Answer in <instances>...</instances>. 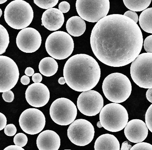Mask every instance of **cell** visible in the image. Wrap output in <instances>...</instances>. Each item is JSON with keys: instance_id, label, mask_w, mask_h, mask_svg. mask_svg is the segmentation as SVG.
<instances>
[{"instance_id": "cell-40", "label": "cell", "mask_w": 152, "mask_h": 150, "mask_svg": "<svg viewBox=\"0 0 152 150\" xmlns=\"http://www.w3.org/2000/svg\"><path fill=\"white\" fill-rule=\"evenodd\" d=\"M146 96L148 101L152 103V88L148 89L146 92Z\"/></svg>"}, {"instance_id": "cell-32", "label": "cell", "mask_w": 152, "mask_h": 150, "mask_svg": "<svg viewBox=\"0 0 152 150\" xmlns=\"http://www.w3.org/2000/svg\"><path fill=\"white\" fill-rule=\"evenodd\" d=\"M58 8L63 13H67L70 10V5L68 2L64 1L60 3Z\"/></svg>"}, {"instance_id": "cell-11", "label": "cell", "mask_w": 152, "mask_h": 150, "mask_svg": "<svg viewBox=\"0 0 152 150\" xmlns=\"http://www.w3.org/2000/svg\"><path fill=\"white\" fill-rule=\"evenodd\" d=\"M19 76V68L15 62L8 56L0 55V92L13 89Z\"/></svg>"}, {"instance_id": "cell-3", "label": "cell", "mask_w": 152, "mask_h": 150, "mask_svg": "<svg viewBox=\"0 0 152 150\" xmlns=\"http://www.w3.org/2000/svg\"><path fill=\"white\" fill-rule=\"evenodd\" d=\"M103 92L106 98L115 103L125 101L131 95L132 85L127 76L114 73L106 77L102 84Z\"/></svg>"}, {"instance_id": "cell-18", "label": "cell", "mask_w": 152, "mask_h": 150, "mask_svg": "<svg viewBox=\"0 0 152 150\" xmlns=\"http://www.w3.org/2000/svg\"><path fill=\"white\" fill-rule=\"evenodd\" d=\"M37 145L39 150H58L61 146V139L55 132L46 130L38 136Z\"/></svg>"}, {"instance_id": "cell-27", "label": "cell", "mask_w": 152, "mask_h": 150, "mask_svg": "<svg viewBox=\"0 0 152 150\" xmlns=\"http://www.w3.org/2000/svg\"><path fill=\"white\" fill-rule=\"evenodd\" d=\"M145 124L149 130L152 133V104L146 111L145 115Z\"/></svg>"}, {"instance_id": "cell-35", "label": "cell", "mask_w": 152, "mask_h": 150, "mask_svg": "<svg viewBox=\"0 0 152 150\" xmlns=\"http://www.w3.org/2000/svg\"><path fill=\"white\" fill-rule=\"evenodd\" d=\"M32 79L34 83H40L42 81V77L40 74L35 73L32 75Z\"/></svg>"}, {"instance_id": "cell-39", "label": "cell", "mask_w": 152, "mask_h": 150, "mask_svg": "<svg viewBox=\"0 0 152 150\" xmlns=\"http://www.w3.org/2000/svg\"><path fill=\"white\" fill-rule=\"evenodd\" d=\"M34 70L32 68H31V67H28V68H26V70H25V74L27 75V76H29V77L32 76V75L34 74Z\"/></svg>"}, {"instance_id": "cell-25", "label": "cell", "mask_w": 152, "mask_h": 150, "mask_svg": "<svg viewBox=\"0 0 152 150\" xmlns=\"http://www.w3.org/2000/svg\"><path fill=\"white\" fill-rule=\"evenodd\" d=\"M58 1L59 0H34L36 5L45 9L53 8L57 4Z\"/></svg>"}, {"instance_id": "cell-7", "label": "cell", "mask_w": 152, "mask_h": 150, "mask_svg": "<svg viewBox=\"0 0 152 150\" xmlns=\"http://www.w3.org/2000/svg\"><path fill=\"white\" fill-rule=\"evenodd\" d=\"M152 53H143L132 62L130 74L133 81L140 88H152Z\"/></svg>"}, {"instance_id": "cell-9", "label": "cell", "mask_w": 152, "mask_h": 150, "mask_svg": "<svg viewBox=\"0 0 152 150\" xmlns=\"http://www.w3.org/2000/svg\"><path fill=\"white\" fill-rule=\"evenodd\" d=\"M50 114L52 119L56 123L68 125L75 120L77 109L75 103L69 99L58 98L52 103Z\"/></svg>"}, {"instance_id": "cell-14", "label": "cell", "mask_w": 152, "mask_h": 150, "mask_svg": "<svg viewBox=\"0 0 152 150\" xmlns=\"http://www.w3.org/2000/svg\"><path fill=\"white\" fill-rule=\"evenodd\" d=\"M16 43L21 51L25 53H33L40 47L41 35L36 29L27 27L19 32L16 37Z\"/></svg>"}, {"instance_id": "cell-8", "label": "cell", "mask_w": 152, "mask_h": 150, "mask_svg": "<svg viewBox=\"0 0 152 150\" xmlns=\"http://www.w3.org/2000/svg\"><path fill=\"white\" fill-rule=\"evenodd\" d=\"M76 9L77 13L83 20L97 22L109 13L110 0H76Z\"/></svg>"}, {"instance_id": "cell-30", "label": "cell", "mask_w": 152, "mask_h": 150, "mask_svg": "<svg viewBox=\"0 0 152 150\" xmlns=\"http://www.w3.org/2000/svg\"><path fill=\"white\" fill-rule=\"evenodd\" d=\"M144 47L146 52L152 53V35L148 36L145 40Z\"/></svg>"}, {"instance_id": "cell-13", "label": "cell", "mask_w": 152, "mask_h": 150, "mask_svg": "<svg viewBox=\"0 0 152 150\" xmlns=\"http://www.w3.org/2000/svg\"><path fill=\"white\" fill-rule=\"evenodd\" d=\"M77 107L81 113L91 117L97 115L104 106L102 96L95 90L82 92L77 99Z\"/></svg>"}, {"instance_id": "cell-19", "label": "cell", "mask_w": 152, "mask_h": 150, "mask_svg": "<svg viewBox=\"0 0 152 150\" xmlns=\"http://www.w3.org/2000/svg\"><path fill=\"white\" fill-rule=\"evenodd\" d=\"M94 150H120V143L116 137L112 134H103L96 140Z\"/></svg>"}, {"instance_id": "cell-33", "label": "cell", "mask_w": 152, "mask_h": 150, "mask_svg": "<svg viewBox=\"0 0 152 150\" xmlns=\"http://www.w3.org/2000/svg\"><path fill=\"white\" fill-rule=\"evenodd\" d=\"M124 15L128 18H130L134 21L135 23H137L138 21V14L135 12L132 11H127L124 14Z\"/></svg>"}, {"instance_id": "cell-26", "label": "cell", "mask_w": 152, "mask_h": 150, "mask_svg": "<svg viewBox=\"0 0 152 150\" xmlns=\"http://www.w3.org/2000/svg\"><path fill=\"white\" fill-rule=\"evenodd\" d=\"M14 143L15 145L23 147L28 143V138L27 136L23 133H19L15 135L14 138Z\"/></svg>"}, {"instance_id": "cell-44", "label": "cell", "mask_w": 152, "mask_h": 150, "mask_svg": "<svg viewBox=\"0 0 152 150\" xmlns=\"http://www.w3.org/2000/svg\"><path fill=\"white\" fill-rule=\"evenodd\" d=\"M2 15V11L1 9H0V18L1 16Z\"/></svg>"}, {"instance_id": "cell-17", "label": "cell", "mask_w": 152, "mask_h": 150, "mask_svg": "<svg viewBox=\"0 0 152 150\" xmlns=\"http://www.w3.org/2000/svg\"><path fill=\"white\" fill-rule=\"evenodd\" d=\"M64 22L63 13L56 8L48 9L43 13L42 24L50 31H56L62 27Z\"/></svg>"}, {"instance_id": "cell-20", "label": "cell", "mask_w": 152, "mask_h": 150, "mask_svg": "<svg viewBox=\"0 0 152 150\" xmlns=\"http://www.w3.org/2000/svg\"><path fill=\"white\" fill-rule=\"evenodd\" d=\"M68 33L74 37H80L84 33L86 24L80 16H74L69 18L66 23Z\"/></svg>"}, {"instance_id": "cell-24", "label": "cell", "mask_w": 152, "mask_h": 150, "mask_svg": "<svg viewBox=\"0 0 152 150\" xmlns=\"http://www.w3.org/2000/svg\"><path fill=\"white\" fill-rule=\"evenodd\" d=\"M10 44V36L6 28L0 24V55L6 51Z\"/></svg>"}, {"instance_id": "cell-2", "label": "cell", "mask_w": 152, "mask_h": 150, "mask_svg": "<svg viewBox=\"0 0 152 150\" xmlns=\"http://www.w3.org/2000/svg\"><path fill=\"white\" fill-rule=\"evenodd\" d=\"M67 85L78 92L91 90L101 78V69L97 61L87 54H76L66 62L63 70Z\"/></svg>"}, {"instance_id": "cell-36", "label": "cell", "mask_w": 152, "mask_h": 150, "mask_svg": "<svg viewBox=\"0 0 152 150\" xmlns=\"http://www.w3.org/2000/svg\"><path fill=\"white\" fill-rule=\"evenodd\" d=\"M21 82L23 85H28L30 82V79L27 75H23L21 78Z\"/></svg>"}, {"instance_id": "cell-28", "label": "cell", "mask_w": 152, "mask_h": 150, "mask_svg": "<svg viewBox=\"0 0 152 150\" xmlns=\"http://www.w3.org/2000/svg\"><path fill=\"white\" fill-rule=\"evenodd\" d=\"M131 150H152V145L145 142H139L132 147Z\"/></svg>"}, {"instance_id": "cell-41", "label": "cell", "mask_w": 152, "mask_h": 150, "mask_svg": "<svg viewBox=\"0 0 152 150\" xmlns=\"http://www.w3.org/2000/svg\"><path fill=\"white\" fill-rule=\"evenodd\" d=\"M58 82H59L60 84H62V85L65 84L66 82H65L64 77H61V78H60L59 80H58Z\"/></svg>"}, {"instance_id": "cell-42", "label": "cell", "mask_w": 152, "mask_h": 150, "mask_svg": "<svg viewBox=\"0 0 152 150\" xmlns=\"http://www.w3.org/2000/svg\"><path fill=\"white\" fill-rule=\"evenodd\" d=\"M97 126L98 127V128H101L102 127V125H101V123H100V122H98L97 123Z\"/></svg>"}, {"instance_id": "cell-12", "label": "cell", "mask_w": 152, "mask_h": 150, "mask_svg": "<svg viewBox=\"0 0 152 150\" xmlns=\"http://www.w3.org/2000/svg\"><path fill=\"white\" fill-rule=\"evenodd\" d=\"M20 127L25 133L35 135L44 128L45 118L41 111L36 108L26 109L23 112L19 119Z\"/></svg>"}, {"instance_id": "cell-5", "label": "cell", "mask_w": 152, "mask_h": 150, "mask_svg": "<svg viewBox=\"0 0 152 150\" xmlns=\"http://www.w3.org/2000/svg\"><path fill=\"white\" fill-rule=\"evenodd\" d=\"M128 119L127 110L118 103L107 104L100 111V122L102 126L111 132H117L123 130Z\"/></svg>"}, {"instance_id": "cell-4", "label": "cell", "mask_w": 152, "mask_h": 150, "mask_svg": "<svg viewBox=\"0 0 152 150\" xmlns=\"http://www.w3.org/2000/svg\"><path fill=\"white\" fill-rule=\"evenodd\" d=\"M5 22L12 28L22 30L31 24L34 18L32 8L23 0H15L5 8L4 12Z\"/></svg>"}, {"instance_id": "cell-21", "label": "cell", "mask_w": 152, "mask_h": 150, "mask_svg": "<svg viewBox=\"0 0 152 150\" xmlns=\"http://www.w3.org/2000/svg\"><path fill=\"white\" fill-rule=\"evenodd\" d=\"M58 69V63L52 57H47L43 58L39 64L40 72L46 77H51L54 75L57 72Z\"/></svg>"}, {"instance_id": "cell-15", "label": "cell", "mask_w": 152, "mask_h": 150, "mask_svg": "<svg viewBox=\"0 0 152 150\" xmlns=\"http://www.w3.org/2000/svg\"><path fill=\"white\" fill-rule=\"evenodd\" d=\"M27 102L31 106L41 108L46 105L50 99L48 87L41 83H34L28 86L25 92Z\"/></svg>"}, {"instance_id": "cell-31", "label": "cell", "mask_w": 152, "mask_h": 150, "mask_svg": "<svg viewBox=\"0 0 152 150\" xmlns=\"http://www.w3.org/2000/svg\"><path fill=\"white\" fill-rule=\"evenodd\" d=\"M3 99L6 102L11 103L13 101L14 99V94L11 90L5 92H3Z\"/></svg>"}, {"instance_id": "cell-23", "label": "cell", "mask_w": 152, "mask_h": 150, "mask_svg": "<svg viewBox=\"0 0 152 150\" xmlns=\"http://www.w3.org/2000/svg\"><path fill=\"white\" fill-rule=\"evenodd\" d=\"M152 0H123L126 7L134 12H141L147 9Z\"/></svg>"}, {"instance_id": "cell-29", "label": "cell", "mask_w": 152, "mask_h": 150, "mask_svg": "<svg viewBox=\"0 0 152 150\" xmlns=\"http://www.w3.org/2000/svg\"><path fill=\"white\" fill-rule=\"evenodd\" d=\"M4 133L7 136H12L16 134L17 129L15 125L13 124H10L6 125L4 128Z\"/></svg>"}, {"instance_id": "cell-37", "label": "cell", "mask_w": 152, "mask_h": 150, "mask_svg": "<svg viewBox=\"0 0 152 150\" xmlns=\"http://www.w3.org/2000/svg\"><path fill=\"white\" fill-rule=\"evenodd\" d=\"M4 150H24V149H23L22 147H20L18 145H10L6 147Z\"/></svg>"}, {"instance_id": "cell-6", "label": "cell", "mask_w": 152, "mask_h": 150, "mask_svg": "<svg viewBox=\"0 0 152 150\" xmlns=\"http://www.w3.org/2000/svg\"><path fill=\"white\" fill-rule=\"evenodd\" d=\"M45 46L50 56L56 60H62L68 58L72 53L74 43L69 33L57 31L48 36Z\"/></svg>"}, {"instance_id": "cell-43", "label": "cell", "mask_w": 152, "mask_h": 150, "mask_svg": "<svg viewBox=\"0 0 152 150\" xmlns=\"http://www.w3.org/2000/svg\"><path fill=\"white\" fill-rule=\"evenodd\" d=\"M8 0H0V4H2L6 2Z\"/></svg>"}, {"instance_id": "cell-22", "label": "cell", "mask_w": 152, "mask_h": 150, "mask_svg": "<svg viewBox=\"0 0 152 150\" xmlns=\"http://www.w3.org/2000/svg\"><path fill=\"white\" fill-rule=\"evenodd\" d=\"M152 8L145 9L139 16V23L142 29L148 33H152Z\"/></svg>"}, {"instance_id": "cell-16", "label": "cell", "mask_w": 152, "mask_h": 150, "mask_svg": "<svg viewBox=\"0 0 152 150\" xmlns=\"http://www.w3.org/2000/svg\"><path fill=\"white\" fill-rule=\"evenodd\" d=\"M124 128L125 135L131 142H142L148 136V128L146 124L141 120H132L127 122Z\"/></svg>"}, {"instance_id": "cell-1", "label": "cell", "mask_w": 152, "mask_h": 150, "mask_svg": "<svg viewBox=\"0 0 152 150\" xmlns=\"http://www.w3.org/2000/svg\"><path fill=\"white\" fill-rule=\"evenodd\" d=\"M90 41L97 59L115 68L133 61L141 52L143 43L138 24L121 14L106 15L98 21L92 31Z\"/></svg>"}, {"instance_id": "cell-34", "label": "cell", "mask_w": 152, "mask_h": 150, "mask_svg": "<svg viewBox=\"0 0 152 150\" xmlns=\"http://www.w3.org/2000/svg\"><path fill=\"white\" fill-rule=\"evenodd\" d=\"M7 125V119L3 114L0 112V131L3 130Z\"/></svg>"}, {"instance_id": "cell-10", "label": "cell", "mask_w": 152, "mask_h": 150, "mask_svg": "<svg viewBox=\"0 0 152 150\" xmlns=\"http://www.w3.org/2000/svg\"><path fill=\"white\" fill-rule=\"evenodd\" d=\"M94 127L90 122L83 119L74 120L68 129L70 141L77 146H85L91 142L94 138Z\"/></svg>"}, {"instance_id": "cell-38", "label": "cell", "mask_w": 152, "mask_h": 150, "mask_svg": "<svg viewBox=\"0 0 152 150\" xmlns=\"http://www.w3.org/2000/svg\"><path fill=\"white\" fill-rule=\"evenodd\" d=\"M132 146L131 144L128 143V141H126L124 142L122 144L121 150H129L132 148Z\"/></svg>"}]
</instances>
